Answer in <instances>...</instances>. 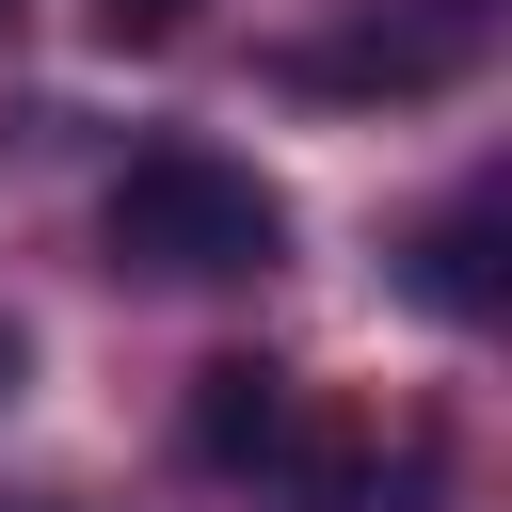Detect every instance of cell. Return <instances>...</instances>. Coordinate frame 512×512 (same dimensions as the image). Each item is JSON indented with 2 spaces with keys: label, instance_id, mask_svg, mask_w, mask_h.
Returning <instances> with one entry per match:
<instances>
[{
  "label": "cell",
  "instance_id": "1",
  "mask_svg": "<svg viewBox=\"0 0 512 512\" xmlns=\"http://www.w3.org/2000/svg\"><path fill=\"white\" fill-rule=\"evenodd\" d=\"M96 240H112V272H144V288H240V272L288 256V192H272L256 160H224V144H144V160L96 192Z\"/></svg>",
  "mask_w": 512,
  "mask_h": 512
},
{
  "label": "cell",
  "instance_id": "2",
  "mask_svg": "<svg viewBox=\"0 0 512 512\" xmlns=\"http://www.w3.org/2000/svg\"><path fill=\"white\" fill-rule=\"evenodd\" d=\"M432 416H368V400H304V432H288V464H272V496L288 512H432Z\"/></svg>",
  "mask_w": 512,
  "mask_h": 512
},
{
  "label": "cell",
  "instance_id": "3",
  "mask_svg": "<svg viewBox=\"0 0 512 512\" xmlns=\"http://www.w3.org/2000/svg\"><path fill=\"white\" fill-rule=\"evenodd\" d=\"M288 432H304V384H288L272 352H208V368H192V464L272 480V464H288Z\"/></svg>",
  "mask_w": 512,
  "mask_h": 512
},
{
  "label": "cell",
  "instance_id": "4",
  "mask_svg": "<svg viewBox=\"0 0 512 512\" xmlns=\"http://www.w3.org/2000/svg\"><path fill=\"white\" fill-rule=\"evenodd\" d=\"M448 64H464V0H448V16H416V32H352V48H320L304 80H336V96H352V80L416 96V80H448Z\"/></svg>",
  "mask_w": 512,
  "mask_h": 512
},
{
  "label": "cell",
  "instance_id": "5",
  "mask_svg": "<svg viewBox=\"0 0 512 512\" xmlns=\"http://www.w3.org/2000/svg\"><path fill=\"white\" fill-rule=\"evenodd\" d=\"M480 240H496V192H464V208L416 240V304H448V320H496V256H480Z\"/></svg>",
  "mask_w": 512,
  "mask_h": 512
},
{
  "label": "cell",
  "instance_id": "6",
  "mask_svg": "<svg viewBox=\"0 0 512 512\" xmlns=\"http://www.w3.org/2000/svg\"><path fill=\"white\" fill-rule=\"evenodd\" d=\"M96 32L112 48H160V32H192V0H96Z\"/></svg>",
  "mask_w": 512,
  "mask_h": 512
},
{
  "label": "cell",
  "instance_id": "7",
  "mask_svg": "<svg viewBox=\"0 0 512 512\" xmlns=\"http://www.w3.org/2000/svg\"><path fill=\"white\" fill-rule=\"evenodd\" d=\"M0 400H16V320H0Z\"/></svg>",
  "mask_w": 512,
  "mask_h": 512
}]
</instances>
